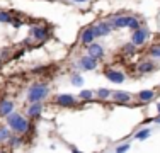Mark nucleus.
I'll list each match as a JSON object with an SVG mask.
<instances>
[{
  "instance_id": "nucleus-25",
  "label": "nucleus",
  "mask_w": 160,
  "mask_h": 153,
  "mask_svg": "<svg viewBox=\"0 0 160 153\" xmlns=\"http://www.w3.org/2000/svg\"><path fill=\"white\" fill-rule=\"evenodd\" d=\"M9 145L10 146H19V145H22V138L17 135H12L9 138Z\"/></svg>"
},
{
  "instance_id": "nucleus-5",
  "label": "nucleus",
  "mask_w": 160,
  "mask_h": 153,
  "mask_svg": "<svg viewBox=\"0 0 160 153\" xmlns=\"http://www.w3.org/2000/svg\"><path fill=\"white\" fill-rule=\"evenodd\" d=\"M131 15H124V14H118V15H114V17L111 19V26H112V29H126L129 27V22H131Z\"/></svg>"
},
{
  "instance_id": "nucleus-22",
  "label": "nucleus",
  "mask_w": 160,
  "mask_h": 153,
  "mask_svg": "<svg viewBox=\"0 0 160 153\" xmlns=\"http://www.w3.org/2000/svg\"><path fill=\"white\" fill-rule=\"evenodd\" d=\"M78 99L80 101H90V99H94V90H80Z\"/></svg>"
},
{
  "instance_id": "nucleus-19",
  "label": "nucleus",
  "mask_w": 160,
  "mask_h": 153,
  "mask_svg": "<svg viewBox=\"0 0 160 153\" xmlns=\"http://www.w3.org/2000/svg\"><path fill=\"white\" fill-rule=\"evenodd\" d=\"M121 53H124L126 56H133V55L136 53V46L131 44V43H126L123 48H121Z\"/></svg>"
},
{
  "instance_id": "nucleus-17",
  "label": "nucleus",
  "mask_w": 160,
  "mask_h": 153,
  "mask_svg": "<svg viewBox=\"0 0 160 153\" xmlns=\"http://www.w3.org/2000/svg\"><path fill=\"white\" fill-rule=\"evenodd\" d=\"M150 135H152V129L150 128H142L138 133H135V140L143 141V140H147V138H150Z\"/></svg>"
},
{
  "instance_id": "nucleus-11",
  "label": "nucleus",
  "mask_w": 160,
  "mask_h": 153,
  "mask_svg": "<svg viewBox=\"0 0 160 153\" xmlns=\"http://www.w3.org/2000/svg\"><path fill=\"white\" fill-rule=\"evenodd\" d=\"M111 97L116 104H128V102H131L133 95L129 92H124V90H116V92H112Z\"/></svg>"
},
{
  "instance_id": "nucleus-10",
  "label": "nucleus",
  "mask_w": 160,
  "mask_h": 153,
  "mask_svg": "<svg viewBox=\"0 0 160 153\" xmlns=\"http://www.w3.org/2000/svg\"><path fill=\"white\" fill-rule=\"evenodd\" d=\"M29 36H31L32 39H36V41H43V39L48 37V29L44 27V26H32Z\"/></svg>"
},
{
  "instance_id": "nucleus-15",
  "label": "nucleus",
  "mask_w": 160,
  "mask_h": 153,
  "mask_svg": "<svg viewBox=\"0 0 160 153\" xmlns=\"http://www.w3.org/2000/svg\"><path fill=\"white\" fill-rule=\"evenodd\" d=\"M14 107H16L14 101H2L0 102V117H7L9 114H12Z\"/></svg>"
},
{
  "instance_id": "nucleus-8",
  "label": "nucleus",
  "mask_w": 160,
  "mask_h": 153,
  "mask_svg": "<svg viewBox=\"0 0 160 153\" xmlns=\"http://www.w3.org/2000/svg\"><path fill=\"white\" fill-rule=\"evenodd\" d=\"M104 75H106V78H108L109 82H112V83H123L124 78H126V75H124L123 72L112 70V68H106Z\"/></svg>"
},
{
  "instance_id": "nucleus-26",
  "label": "nucleus",
  "mask_w": 160,
  "mask_h": 153,
  "mask_svg": "<svg viewBox=\"0 0 160 153\" xmlns=\"http://www.w3.org/2000/svg\"><path fill=\"white\" fill-rule=\"evenodd\" d=\"M129 148H131V143H123V145H119V146H116L114 153H128Z\"/></svg>"
},
{
  "instance_id": "nucleus-29",
  "label": "nucleus",
  "mask_w": 160,
  "mask_h": 153,
  "mask_svg": "<svg viewBox=\"0 0 160 153\" xmlns=\"http://www.w3.org/2000/svg\"><path fill=\"white\" fill-rule=\"evenodd\" d=\"M152 121H153V119H152V117H148V119L143 121V124H148V122H152Z\"/></svg>"
},
{
  "instance_id": "nucleus-28",
  "label": "nucleus",
  "mask_w": 160,
  "mask_h": 153,
  "mask_svg": "<svg viewBox=\"0 0 160 153\" xmlns=\"http://www.w3.org/2000/svg\"><path fill=\"white\" fill-rule=\"evenodd\" d=\"M72 148V153H83V151H80L78 148H75V146H70Z\"/></svg>"
},
{
  "instance_id": "nucleus-3",
  "label": "nucleus",
  "mask_w": 160,
  "mask_h": 153,
  "mask_svg": "<svg viewBox=\"0 0 160 153\" xmlns=\"http://www.w3.org/2000/svg\"><path fill=\"white\" fill-rule=\"evenodd\" d=\"M148 39H150V29L140 27L138 31H135V32L131 34V41H129V43L135 44L136 48H138V46H143Z\"/></svg>"
},
{
  "instance_id": "nucleus-30",
  "label": "nucleus",
  "mask_w": 160,
  "mask_h": 153,
  "mask_svg": "<svg viewBox=\"0 0 160 153\" xmlns=\"http://www.w3.org/2000/svg\"><path fill=\"white\" fill-rule=\"evenodd\" d=\"M153 121L157 122V124H160V116H158V117H153Z\"/></svg>"
},
{
  "instance_id": "nucleus-27",
  "label": "nucleus",
  "mask_w": 160,
  "mask_h": 153,
  "mask_svg": "<svg viewBox=\"0 0 160 153\" xmlns=\"http://www.w3.org/2000/svg\"><path fill=\"white\" fill-rule=\"evenodd\" d=\"M12 26H14L16 29H19L21 26H24V21H22V19H16V17H12Z\"/></svg>"
},
{
  "instance_id": "nucleus-2",
  "label": "nucleus",
  "mask_w": 160,
  "mask_h": 153,
  "mask_svg": "<svg viewBox=\"0 0 160 153\" xmlns=\"http://www.w3.org/2000/svg\"><path fill=\"white\" fill-rule=\"evenodd\" d=\"M48 95H49V87L46 83H34V85L29 87L26 97L31 104H36V102H43Z\"/></svg>"
},
{
  "instance_id": "nucleus-12",
  "label": "nucleus",
  "mask_w": 160,
  "mask_h": 153,
  "mask_svg": "<svg viewBox=\"0 0 160 153\" xmlns=\"http://www.w3.org/2000/svg\"><path fill=\"white\" fill-rule=\"evenodd\" d=\"M96 41V36H94V31H92V26H89V27H85L80 32V43L85 44V46H90Z\"/></svg>"
},
{
  "instance_id": "nucleus-20",
  "label": "nucleus",
  "mask_w": 160,
  "mask_h": 153,
  "mask_svg": "<svg viewBox=\"0 0 160 153\" xmlns=\"http://www.w3.org/2000/svg\"><path fill=\"white\" fill-rule=\"evenodd\" d=\"M96 95L101 99V101H108V99L112 95V92L109 90V89H97L96 90Z\"/></svg>"
},
{
  "instance_id": "nucleus-21",
  "label": "nucleus",
  "mask_w": 160,
  "mask_h": 153,
  "mask_svg": "<svg viewBox=\"0 0 160 153\" xmlns=\"http://www.w3.org/2000/svg\"><path fill=\"white\" fill-rule=\"evenodd\" d=\"M70 82H72V85H75V87H82L83 85V76L80 73H73L70 76Z\"/></svg>"
},
{
  "instance_id": "nucleus-13",
  "label": "nucleus",
  "mask_w": 160,
  "mask_h": 153,
  "mask_svg": "<svg viewBox=\"0 0 160 153\" xmlns=\"http://www.w3.org/2000/svg\"><path fill=\"white\" fill-rule=\"evenodd\" d=\"M136 99H138L140 104H148V102H152L155 99V90H152V89L140 90L138 94H136Z\"/></svg>"
},
{
  "instance_id": "nucleus-6",
  "label": "nucleus",
  "mask_w": 160,
  "mask_h": 153,
  "mask_svg": "<svg viewBox=\"0 0 160 153\" xmlns=\"http://www.w3.org/2000/svg\"><path fill=\"white\" fill-rule=\"evenodd\" d=\"M92 31H94V36H96V39H97V37H102V36H109L111 31H112V26H111V22H108V21H101V22H97L96 26H92Z\"/></svg>"
},
{
  "instance_id": "nucleus-9",
  "label": "nucleus",
  "mask_w": 160,
  "mask_h": 153,
  "mask_svg": "<svg viewBox=\"0 0 160 153\" xmlns=\"http://www.w3.org/2000/svg\"><path fill=\"white\" fill-rule=\"evenodd\" d=\"M87 55H89L90 58H94L96 61H99L104 56V48L99 43H92L90 46H87Z\"/></svg>"
},
{
  "instance_id": "nucleus-4",
  "label": "nucleus",
  "mask_w": 160,
  "mask_h": 153,
  "mask_svg": "<svg viewBox=\"0 0 160 153\" xmlns=\"http://www.w3.org/2000/svg\"><path fill=\"white\" fill-rule=\"evenodd\" d=\"M75 67H77L80 72H92V70H96V68H97V61L94 58H90L89 55H85V56H82V58L75 63Z\"/></svg>"
},
{
  "instance_id": "nucleus-31",
  "label": "nucleus",
  "mask_w": 160,
  "mask_h": 153,
  "mask_svg": "<svg viewBox=\"0 0 160 153\" xmlns=\"http://www.w3.org/2000/svg\"><path fill=\"white\" fill-rule=\"evenodd\" d=\"M73 2H78V3H83V2H89V0H73Z\"/></svg>"
},
{
  "instance_id": "nucleus-14",
  "label": "nucleus",
  "mask_w": 160,
  "mask_h": 153,
  "mask_svg": "<svg viewBox=\"0 0 160 153\" xmlns=\"http://www.w3.org/2000/svg\"><path fill=\"white\" fill-rule=\"evenodd\" d=\"M43 112V102H36L28 107V119H38Z\"/></svg>"
},
{
  "instance_id": "nucleus-23",
  "label": "nucleus",
  "mask_w": 160,
  "mask_h": 153,
  "mask_svg": "<svg viewBox=\"0 0 160 153\" xmlns=\"http://www.w3.org/2000/svg\"><path fill=\"white\" fill-rule=\"evenodd\" d=\"M0 22H3V24H12V15L9 12H5V10H0Z\"/></svg>"
},
{
  "instance_id": "nucleus-7",
  "label": "nucleus",
  "mask_w": 160,
  "mask_h": 153,
  "mask_svg": "<svg viewBox=\"0 0 160 153\" xmlns=\"http://www.w3.org/2000/svg\"><path fill=\"white\" fill-rule=\"evenodd\" d=\"M55 104L60 107H75L77 106V99L72 94H60L55 97Z\"/></svg>"
},
{
  "instance_id": "nucleus-24",
  "label": "nucleus",
  "mask_w": 160,
  "mask_h": 153,
  "mask_svg": "<svg viewBox=\"0 0 160 153\" xmlns=\"http://www.w3.org/2000/svg\"><path fill=\"white\" fill-rule=\"evenodd\" d=\"M148 55L152 58H160V44H153L150 49H148Z\"/></svg>"
},
{
  "instance_id": "nucleus-1",
  "label": "nucleus",
  "mask_w": 160,
  "mask_h": 153,
  "mask_svg": "<svg viewBox=\"0 0 160 153\" xmlns=\"http://www.w3.org/2000/svg\"><path fill=\"white\" fill-rule=\"evenodd\" d=\"M5 121H7L9 129L14 133V135H17V136H22V135H26V133H29V131H32V129H34L32 124H31V121H29L28 117L17 114V112L9 114V116L5 117Z\"/></svg>"
},
{
  "instance_id": "nucleus-32",
  "label": "nucleus",
  "mask_w": 160,
  "mask_h": 153,
  "mask_svg": "<svg viewBox=\"0 0 160 153\" xmlns=\"http://www.w3.org/2000/svg\"><path fill=\"white\" fill-rule=\"evenodd\" d=\"M157 111H158V116H160V102L157 104Z\"/></svg>"
},
{
  "instance_id": "nucleus-16",
  "label": "nucleus",
  "mask_w": 160,
  "mask_h": 153,
  "mask_svg": "<svg viewBox=\"0 0 160 153\" xmlns=\"http://www.w3.org/2000/svg\"><path fill=\"white\" fill-rule=\"evenodd\" d=\"M136 70H138V73H150L155 70V63L152 60H142L136 67Z\"/></svg>"
},
{
  "instance_id": "nucleus-18",
  "label": "nucleus",
  "mask_w": 160,
  "mask_h": 153,
  "mask_svg": "<svg viewBox=\"0 0 160 153\" xmlns=\"http://www.w3.org/2000/svg\"><path fill=\"white\" fill-rule=\"evenodd\" d=\"M10 136H12V131L9 129V126H0V143L9 141Z\"/></svg>"
}]
</instances>
